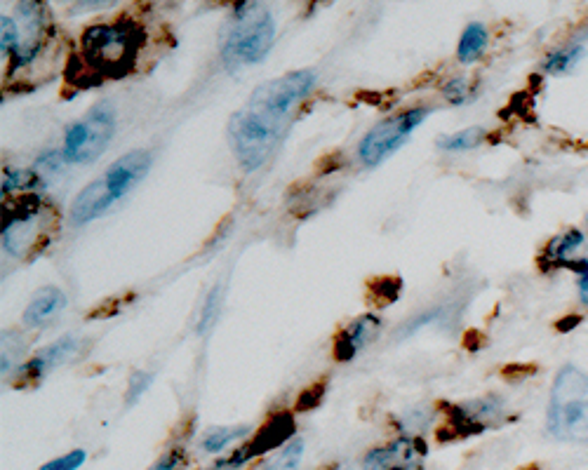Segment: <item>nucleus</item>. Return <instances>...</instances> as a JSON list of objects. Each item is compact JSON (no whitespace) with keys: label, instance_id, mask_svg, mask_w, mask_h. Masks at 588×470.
Segmentation results:
<instances>
[{"label":"nucleus","instance_id":"nucleus-1","mask_svg":"<svg viewBox=\"0 0 588 470\" xmlns=\"http://www.w3.org/2000/svg\"><path fill=\"white\" fill-rule=\"evenodd\" d=\"M318 73L299 69L266 80L229 120L233 156L245 172H257L271 160L292 125V111L316 87Z\"/></svg>","mask_w":588,"mask_h":470},{"label":"nucleus","instance_id":"nucleus-2","mask_svg":"<svg viewBox=\"0 0 588 470\" xmlns=\"http://www.w3.org/2000/svg\"><path fill=\"white\" fill-rule=\"evenodd\" d=\"M144 45V26L135 19L92 24L80 36V64L95 80L125 78L137 66Z\"/></svg>","mask_w":588,"mask_h":470},{"label":"nucleus","instance_id":"nucleus-3","mask_svg":"<svg viewBox=\"0 0 588 470\" xmlns=\"http://www.w3.org/2000/svg\"><path fill=\"white\" fill-rule=\"evenodd\" d=\"M276 43V19L262 3H238L222 36V62L229 69L252 66L269 57Z\"/></svg>","mask_w":588,"mask_h":470},{"label":"nucleus","instance_id":"nucleus-4","mask_svg":"<svg viewBox=\"0 0 588 470\" xmlns=\"http://www.w3.org/2000/svg\"><path fill=\"white\" fill-rule=\"evenodd\" d=\"M546 426L553 438L588 442V374L567 365L553 381Z\"/></svg>","mask_w":588,"mask_h":470},{"label":"nucleus","instance_id":"nucleus-5","mask_svg":"<svg viewBox=\"0 0 588 470\" xmlns=\"http://www.w3.org/2000/svg\"><path fill=\"white\" fill-rule=\"evenodd\" d=\"M116 118V106L111 102H99L83 118L66 127L62 146L66 163H95L109 149L116 134Z\"/></svg>","mask_w":588,"mask_h":470},{"label":"nucleus","instance_id":"nucleus-6","mask_svg":"<svg viewBox=\"0 0 588 470\" xmlns=\"http://www.w3.org/2000/svg\"><path fill=\"white\" fill-rule=\"evenodd\" d=\"M431 116L429 106H412V109L398 111L393 116L379 120L370 132L360 139L358 158L367 167L382 165L386 158H391L400 146L410 139V134Z\"/></svg>","mask_w":588,"mask_h":470},{"label":"nucleus","instance_id":"nucleus-7","mask_svg":"<svg viewBox=\"0 0 588 470\" xmlns=\"http://www.w3.org/2000/svg\"><path fill=\"white\" fill-rule=\"evenodd\" d=\"M429 445L419 435L400 438L370 449L363 459V470H424Z\"/></svg>","mask_w":588,"mask_h":470},{"label":"nucleus","instance_id":"nucleus-8","mask_svg":"<svg viewBox=\"0 0 588 470\" xmlns=\"http://www.w3.org/2000/svg\"><path fill=\"white\" fill-rule=\"evenodd\" d=\"M445 414L447 426L452 428V438H471L490 426H497L504 416V402L499 398L459 402V405L447 407Z\"/></svg>","mask_w":588,"mask_h":470},{"label":"nucleus","instance_id":"nucleus-9","mask_svg":"<svg viewBox=\"0 0 588 470\" xmlns=\"http://www.w3.org/2000/svg\"><path fill=\"white\" fill-rule=\"evenodd\" d=\"M151 165H153L151 151L135 149V151L125 153V156H120L116 163H111L109 167H106L102 179L106 181V186H109L111 196L116 198V203L120 198L128 196L132 188H135L139 181L149 174Z\"/></svg>","mask_w":588,"mask_h":470},{"label":"nucleus","instance_id":"nucleus-10","mask_svg":"<svg viewBox=\"0 0 588 470\" xmlns=\"http://www.w3.org/2000/svg\"><path fill=\"white\" fill-rule=\"evenodd\" d=\"M384 329V320L377 313H363L356 320L349 322L342 332L334 337L332 355L337 362H349L363 351V348L372 346L379 339Z\"/></svg>","mask_w":588,"mask_h":470},{"label":"nucleus","instance_id":"nucleus-11","mask_svg":"<svg viewBox=\"0 0 588 470\" xmlns=\"http://www.w3.org/2000/svg\"><path fill=\"white\" fill-rule=\"evenodd\" d=\"M78 351H80V344L73 334L52 341L50 346L40 348L31 360H26L24 365L19 367V379H22L24 386L40 384V381L45 379V374H50L52 369L64 365V362H71L73 358H76Z\"/></svg>","mask_w":588,"mask_h":470},{"label":"nucleus","instance_id":"nucleus-12","mask_svg":"<svg viewBox=\"0 0 588 470\" xmlns=\"http://www.w3.org/2000/svg\"><path fill=\"white\" fill-rule=\"evenodd\" d=\"M113 203H116V198L111 196L106 181L102 177H97L85 188H80L78 196L73 198V203L69 207V221L73 226L90 224V221L104 217V212H109Z\"/></svg>","mask_w":588,"mask_h":470},{"label":"nucleus","instance_id":"nucleus-13","mask_svg":"<svg viewBox=\"0 0 588 470\" xmlns=\"http://www.w3.org/2000/svg\"><path fill=\"white\" fill-rule=\"evenodd\" d=\"M586 243V235L579 228H567L560 235H553V238L546 243L544 252H541V268L544 271H558V268H565L570 261H574V254H577Z\"/></svg>","mask_w":588,"mask_h":470},{"label":"nucleus","instance_id":"nucleus-14","mask_svg":"<svg viewBox=\"0 0 588 470\" xmlns=\"http://www.w3.org/2000/svg\"><path fill=\"white\" fill-rule=\"evenodd\" d=\"M66 294L59 290V287H43L33 294V299L29 301L24 311V325L26 327H40L45 322H50L55 315L66 308Z\"/></svg>","mask_w":588,"mask_h":470},{"label":"nucleus","instance_id":"nucleus-15","mask_svg":"<svg viewBox=\"0 0 588 470\" xmlns=\"http://www.w3.org/2000/svg\"><path fill=\"white\" fill-rule=\"evenodd\" d=\"M487 45H490V33H487V26L480 22H471L459 38L457 59L461 64L478 62V59L487 52Z\"/></svg>","mask_w":588,"mask_h":470},{"label":"nucleus","instance_id":"nucleus-16","mask_svg":"<svg viewBox=\"0 0 588 470\" xmlns=\"http://www.w3.org/2000/svg\"><path fill=\"white\" fill-rule=\"evenodd\" d=\"M584 57H586L584 45L570 43V45L556 47V50H551L549 55H546L544 64H541V71L549 73V76H565V73H570Z\"/></svg>","mask_w":588,"mask_h":470},{"label":"nucleus","instance_id":"nucleus-17","mask_svg":"<svg viewBox=\"0 0 588 470\" xmlns=\"http://www.w3.org/2000/svg\"><path fill=\"white\" fill-rule=\"evenodd\" d=\"M255 428L252 426H215L200 438V449L205 454H217L231 445V442L245 440Z\"/></svg>","mask_w":588,"mask_h":470},{"label":"nucleus","instance_id":"nucleus-18","mask_svg":"<svg viewBox=\"0 0 588 470\" xmlns=\"http://www.w3.org/2000/svg\"><path fill=\"white\" fill-rule=\"evenodd\" d=\"M487 137V130L480 125H473V127H466V130L461 132H454V134H445V137L438 139V146L443 151H469V149H476L480 146Z\"/></svg>","mask_w":588,"mask_h":470},{"label":"nucleus","instance_id":"nucleus-19","mask_svg":"<svg viewBox=\"0 0 588 470\" xmlns=\"http://www.w3.org/2000/svg\"><path fill=\"white\" fill-rule=\"evenodd\" d=\"M304 456V440L292 438L271 461H264L257 470H299Z\"/></svg>","mask_w":588,"mask_h":470},{"label":"nucleus","instance_id":"nucleus-20","mask_svg":"<svg viewBox=\"0 0 588 470\" xmlns=\"http://www.w3.org/2000/svg\"><path fill=\"white\" fill-rule=\"evenodd\" d=\"M19 43H22V26L15 17L3 15L0 19V52H3V57H10Z\"/></svg>","mask_w":588,"mask_h":470},{"label":"nucleus","instance_id":"nucleus-21","mask_svg":"<svg viewBox=\"0 0 588 470\" xmlns=\"http://www.w3.org/2000/svg\"><path fill=\"white\" fill-rule=\"evenodd\" d=\"M443 97H445L447 102H450L452 106H461V104L469 102V99L473 97L469 78H461V76H459V78L447 80V83L443 85Z\"/></svg>","mask_w":588,"mask_h":470},{"label":"nucleus","instance_id":"nucleus-22","mask_svg":"<svg viewBox=\"0 0 588 470\" xmlns=\"http://www.w3.org/2000/svg\"><path fill=\"white\" fill-rule=\"evenodd\" d=\"M153 384V374L146 372V369H137L135 374L130 376V384H128V393H125V402L132 407L135 402L142 398V395L149 391V386Z\"/></svg>","mask_w":588,"mask_h":470},{"label":"nucleus","instance_id":"nucleus-23","mask_svg":"<svg viewBox=\"0 0 588 470\" xmlns=\"http://www.w3.org/2000/svg\"><path fill=\"white\" fill-rule=\"evenodd\" d=\"M85 461H88V452H85V449H73V452L57 456V459L40 466V470H78Z\"/></svg>","mask_w":588,"mask_h":470},{"label":"nucleus","instance_id":"nucleus-24","mask_svg":"<svg viewBox=\"0 0 588 470\" xmlns=\"http://www.w3.org/2000/svg\"><path fill=\"white\" fill-rule=\"evenodd\" d=\"M219 297H222V292H219V287L210 292V297L205 299V306H203V313H200V320H198V334L207 332V327L212 325L217 318V308H219Z\"/></svg>","mask_w":588,"mask_h":470},{"label":"nucleus","instance_id":"nucleus-25","mask_svg":"<svg viewBox=\"0 0 588 470\" xmlns=\"http://www.w3.org/2000/svg\"><path fill=\"white\" fill-rule=\"evenodd\" d=\"M567 271L577 273V287H579V297L584 304L588 306V257L586 259H574L570 264L565 266Z\"/></svg>","mask_w":588,"mask_h":470},{"label":"nucleus","instance_id":"nucleus-26","mask_svg":"<svg viewBox=\"0 0 588 470\" xmlns=\"http://www.w3.org/2000/svg\"><path fill=\"white\" fill-rule=\"evenodd\" d=\"M184 463V452L182 449H170V452L160 456V459L153 463L149 470H177Z\"/></svg>","mask_w":588,"mask_h":470},{"label":"nucleus","instance_id":"nucleus-27","mask_svg":"<svg viewBox=\"0 0 588 470\" xmlns=\"http://www.w3.org/2000/svg\"><path fill=\"white\" fill-rule=\"evenodd\" d=\"M586 221H588V217H586Z\"/></svg>","mask_w":588,"mask_h":470}]
</instances>
